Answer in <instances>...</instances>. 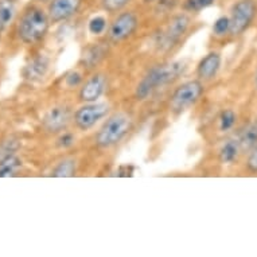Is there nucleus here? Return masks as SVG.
I'll list each match as a JSON object with an SVG mask.
<instances>
[{
  "label": "nucleus",
  "instance_id": "obj_7",
  "mask_svg": "<svg viewBox=\"0 0 257 257\" xmlns=\"http://www.w3.org/2000/svg\"><path fill=\"white\" fill-rule=\"evenodd\" d=\"M139 26V21L134 13H121L114 18L108 30V38L110 42L118 43L134 35Z\"/></svg>",
  "mask_w": 257,
  "mask_h": 257
},
{
  "label": "nucleus",
  "instance_id": "obj_27",
  "mask_svg": "<svg viewBox=\"0 0 257 257\" xmlns=\"http://www.w3.org/2000/svg\"><path fill=\"white\" fill-rule=\"evenodd\" d=\"M254 85H256V88H257V73H256V76H254Z\"/></svg>",
  "mask_w": 257,
  "mask_h": 257
},
{
  "label": "nucleus",
  "instance_id": "obj_9",
  "mask_svg": "<svg viewBox=\"0 0 257 257\" xmlns=\"http://www.w3.org/2000/svg\"><path fill=\"white\" fill-rule=\"evenodd\" d=\"M73 118L72 110L66 105L53 106L51 109L47 110L45 117L42 120L43 128L50 134H58L66 130L69 122Z\"/></svg>",
  "mask_w": 257,
  "mask_h": 257
},
{
  "label": "nucleus",
  "instance_id": "obj_8",
  "mask_svg": "<svg viewBox=\"0 0 257 257\" xmlns=\"http://www.w3.org/2000/svg\"><path fill=\"white\" fill-rule=\"evenodd\" d=\"M190 19L187 15L181 14L177 15L171 19L166 30L163 31V34L160 35L159 45L163 49H171L174 45H177L179 42V39L186 34V31L189 29Z\"/></svg>",
  "mask_w": 257,
  "mask_h": 257
},
{
  "label": "nucleus",
  "instance_id": "obj_11",
  "mask_svg": "<svg viewBox=\"0 0 257 257\" xmlns=\"http://www.w3.org/2000/svg\"><path fill=\"white\" fill-rule=\"evenodd\" d=\"M106 89V78L102 74H94L80 89V101L94 102L101 97Z\"/></svg>",
  "mask_w": 257,
  "mask_h": 257
},
{
  "label": "nucleus",
  "instance_id": "obj_19",
  "mask_svg": "<svg viewBox=\"0 0 257 257\" xmlns=\"http://www.w3.org/2000/svg\"><path fill=\"white\" fill-rule=\"evenodd\" d=\"M237 116L232 109H225L219 116V130L221 131H229L236 124Z\"/></svg>",
  "mask_w": 257,
  "mask_h": 257
},
{
  "label": "nucleus",
  "instance_id": "obj_10",
  "mask_svg": "<svg viewBox=\"0 0 257 257\" xmlns=\"http://www.w3.org/2000/svg\"><path fill=\"white\" fill-rule=\"evenodd\" d=\"M82 0H50L47 15L51 23H61L74 17L80 11Z\"/></svg>",
  "mask_w": 257,
  "mask_h": 257
},
{
  "label": "nucleus",
  "instance_id": "obj_13",
  "mask_svg": "<svg viewBox=\"0 0 257 257\" xmlns=\"http://www.w3.org/2000/svg\"><path fill=\"white\" fill-rule=\"evenodd\" d=\"M22 167V160L15 154V148L6 150L0 155V178L14 177Z\"/></svg>",
  "mask_w": 257,
  "mask_h": 257
},
{
  "label": "nucleus",
  "instance_id": "obj_12",
  "mask_svg": "<svg viewBox=\"0 0 257 257\" xmlns=\"http://www.w3.org/2000/svg\"><path fill=\"white\" fill-rule=\"evenodd\" d=\"M221 54L217 51H211L201 59L197 68V76L201 81H211L217 76V73L221 69Z\"/></svg>",
  "mask_w": 257,
  "mask_h": 257
},
{
  "label": "nucleus",
  "instance_id": "obj_5",
  "mask_svg": "<svg viewBox=\"0 0 257 257\" xmlns=\"http://www.w3.org/2000/svg\"><path fill=\"white\" fill-rule=\"evenodd\" d=\"M205 88L201 80L187 81L179 85L171 96V108L174 110H185L201 100Z\"/></svg>",
  "mask_w": 257,
  "mask_h": 257
},
{
  "label": "nucleus",
  "instance_id": "obj_1",
  "mask_svg": "<svg viewBox=\"0 0 257 257\" xmlns=\"http://www.w3.org/2000/svg\"><path fill=\"white\" fill-rule=\"evenodd\" d=\"M185 69L186 65L182 61L162 63V65L152 68L136 86V100H140V101L147 100L158 89L173 84L174 81H177L183 74Z\"/></svg>",
  "mask_w": 257,
  "mask_h": 257
},
{
  "label": "nucleus",
  "instance_id": "obj_16",
  "mask_svg": "<svg viewBox=\"0 0 257 257\" xmlns=\"http://www.w3.org/2000/svg\"><path fill=\"white\" fill-rule=\"evenodd\" d=\"M240 147L242 151H248L252 150L257 144V118L253 122H250L246 128H245L240 136Z\"/></svg>",
  "mask_w": 257,
  "mask_h": 257
},
{
  "label": "nucleus",
  "instance_id": "obj_6",
  "mask_svg": "<svg viewBox=\"0 0 257 257\" xmlns=\"http://www.w3.org/2000/svg\"><path fill=\"white\" fill-rule=\"evenodd\" d=\"M257 15V5L254 0H238L232 9L230 17V34L241 35L250 27Z\"/></svg>",
  "mask_w": 257,
  "mask_h": 257
},
{
  "label": "nucleus",
  "instance_id": "obj_4",
  "mask_svg": "<svg viewBox=\"0 0 257 257\" xmlns=\"http://www.w3.org/2000/svg\"><path fill=\"white\" fill-rule=\"evenodd\" d=\"M110 110L109 104L106 102H85L73 113V121L81 131H88L96 125L100 120L108 116Z\"/></svg>",
  "mask_w": 257,
  "mask_h": 257
},
{
  "label": "nucleus",
  "instance_id": "obj_3",
  "mask_svg": "<svg viewBox=\"0 0 257 257\" xmlns=\"http://www.w3.org/2000/svg\"><path fill=\"white\" fill-rule=\"evenodd\" d=\"M131 116L125 113H114L108 117L96 135V144L100 148H110L118 144L132 130Z\"/></svg>",
  "mask_w": 257,
  "mask_h": 257
},
{
  "label": "nucleus",
  "instance_id": "obj_15",
  "mask_svg": "<svg viewBox=\"0 0 257 257\" xmlns=\"http://www.w3.org/2000/svg\"><path fill=\"white\" fill-rule=\"evenodd\" d=\"M240 150L238 140H228L219 150V162L223 165H232L238 158Z\"/></svg>",
  "mask_w": 257,
  "mask_h": 257
},
{
  "label": "nucleus",
  "instance_id": "obj_17",
  "mask_svg": "<svg viewBox=\"0 0 257 257\" xmlns=\"http://www.w3.org/2000/svg\"><path fill=\"white\" fill-rule=\"evenodd\" d=\"M17 13L15 0H0V30L5 29L13 22Z\"/></svg>",
  "mask_w": 257,
  "mask_h": 257
},
{
  "label": "nucleus",
  "instance_id": "obj_14",
  "mask_svg": "<svg viewBox=\"0 0 257 257\" xmlns=\"http://www.w3.org/2000/svg\"><path fill=\"white\" fill-rule=\"evenodd\" d=\"M47 70H49V59L46 57H37L26 66L23 76L30 81L41 80L46 76Z\"/></svg>",
  "mask_w": 257,
  "mask_h": 257
},
{
  "label": "nucleus",
  "instance_id": "obj_20",
  "mask_svg": "<svg viewBox=\"0 0 257 257\" xmlns=\"http://www.w3.org/2000/svg\"><path fill=\"white\" fill-rule=\"evenodd\" d=\"M213 3H214V0H186L183 7L189 13H199V11L210 7Z\"/></svg>",
  "mask_w": 257,
  "mask_h": 257
},
{
  "label": "nucleus",
  "instance_id": "obj_21",
  "mask_svg": "<svg viewBox=\"0 0 257 257\" xmlns=\"http://www.w3.org/2000/svg\"><path fill=\"white\" fill-rule=\"evenodd\" d=\"M131 2L132 0H101V6L106 13H118Z\"/></svg>",
  "mask_w": 257,
  "mask_h": 257
},
{
  "label": "nucleus",
  "instance_id": "obj_22",
  "mask_svg": "<svg viewBox=\"0 0 257 257\" xmlns=\"http://www.w3.org/2000/svg\"><path fill=\"white\" fill-rule=\"evenodd\" d=\"M213 33L217 37H223L225 34L230 33V18L221 17L215 21L213 26Z\"/></svg>",
  "mask_w": 257,
  "mask_h": 257
},
{
  "label": "nucleus",
  "instance_id": "obj_23",
  "mask_svg": "<svg viewBox=\"0 0 257 257\" xmlns=\"http://www.w3.org/2000/svg\"><path fill=\"white\" fill-rule=\"evenodd\" d=\"M89 31L93 35H100L102 34L106 29V21L102 17H96L93 18L92 21L89 22Z\"/></svg>",
  "mask_w": 257,
  "mask_h": 257
},
{
  "label": "nucleus",
  "instance_id": "obj_18",
  "mask_svg": "<svg viewBox=\"0 0 257 257\" xmlns=\"http://www.w3.org/2000/svg\"><path fill=\"white\" fill-rule=\"evenodd\" d=\"M77 173V162L74 159H63L51 171V177L70 178Z\"/></svg>",
  "mask_w": 257,
  "mask_h": 257
},
{
  "label": "nucleus",
  "instance_id": "obj_2",
  "mask_svg": "<svg viewBox=\"0 0 257 257\" xmlns=\"http://www.w3.org/2000/svg\"><path fill=\"white\" fill-rule=\"evenodd\" d=\"M50 19L47 13L39 7H29L18 23V37L26 45H34L46 37Z\"/></svg>",
  "mask_w": 257,
  "mask_h": 257
},
{
  "label": "nucleus",
  "instance_id": "obj_25",
  "mask_svg": "<svg viewBox=\"0 0 257 257\" xmlns=\"http://www.w3.org/2000/svg\"><path fill=\"white\" fill-rule=\"evenodd\" d=\"M74 142H76V138H74V135H72V134H68V132H65L63 135L59 136V139H58V142H57V144H58L61 148H68V147H72L73 144H74Z\"/></svg>",
  "mask_w": 257,
  "mask_h": 257
},
{
  "label": "nucleus",
  "instance_id": "obj_24",
  "mask_svg": "<svg viewBox=\"0 0 257 257\" xmlns=\"http://www.w3.org/2000/svg\"><path fill=\"white\" fill-rule=\"evenodd\" d=\"M246 169L250 173H257V144L250 150V154H249L248 160H246Z\"/></svg>",
  "mask_w": 257,
  "mask_h": 257
},
{
  "label": "nucleus",
  "instance_id": "obj_26",
  "mask_svg": "<svg viewBox=\"0 0 257 257\" xmlns=\"http://www.w3.org/2000/svg\"><path fill=\"white\" fill-rule=\"evenodd\" d=\"M66 85L69 88H76V86H80L81 82H82V78H81V74L78 72H70L66 76Z\"/></svg>",
  "mask_w": 257,
  "mask_h": 257
}]
</instances>
